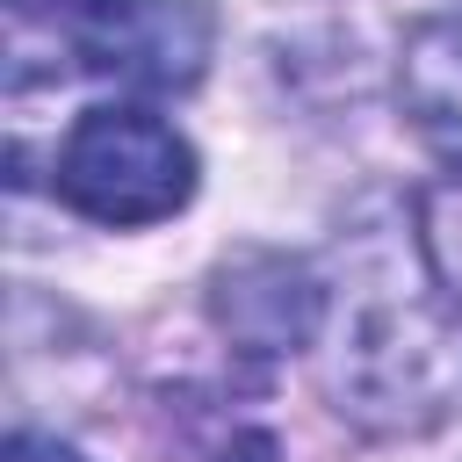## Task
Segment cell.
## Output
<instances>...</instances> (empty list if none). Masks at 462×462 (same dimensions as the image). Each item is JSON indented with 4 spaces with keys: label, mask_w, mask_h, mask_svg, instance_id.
I'll return each mask as SVG.
<instances>
[{
    "label": "cell",
    "mask_w": 462,
    "mask_h": 462,
    "mask_svg": "<svg viewBox=\"0 0 462 462\" xmlns=\"http://www.w3.org/2000/svg\"><path fill=\"white\" fill-rule=\"evenodd\" d=\"M397 116L462 180V7H440L397 43Z\"/></svg>",
    "instance_id": "obj_5"
},
{
    "label": "cell",
    "mask_w": 462,
    "mask_h": 462,
    "mask_svg": "<svg viewBox=\"0 0 462 462\" xmlns=\"http://www.w3.org/2000/svg\"><path fill=\"white\" fill-rule=\"evenodd\" d=\"M166 426H173V462H282V440L267 419H245L202 390L166 397Z\"/></svg>",
    "instance_id": "obj_6"
},
{
    "label": "cell",
    "mask_w": 462,
    "mask_h": 462,
    "mask_svg": "<svg viewBox=\"0 0 462 462\" xmlns=\"http://www.w3.org/2000/svg\"><path fill=\"white\" fill-rule=\"evenodd\" d=\"M0 462H87L72 440H58V433H36V426H14L7 433V448H0Z\"/></svg>",
    "instance_id": "obj_7"
},
{
    "label": "cell",
    "mask_w": 462,
    "mask_h": 462,
    "mask_svg": "<svg viewBox=\"0 0 462 462\" xmlns=\"http://www.w3.org/2000/svg\"><path fill=\"white\" fill-rule=\"evenodd\" d=\"M332 318V282L303 253L274 245H238L209 274V325L245 354V361H289L325 339Z\"/></svg>",
    "instance_id": "obj_4"
},
{
    "label": "cell",
    "mask_w": 462,
    "mask_h": 462,
    "mask_svg": "<svg viewBox=\"0 0 462 462\" xmlns=\"http://www.w3.org/2000/svg\"><path fill=\"white\" fill-rule=\"evenodd\" d=\"M195 144L144 101H94L51 152V195L108 231L166 224L195 202Z\"/></svg>",
    "instance_id": "obj_3"
},
{
    "label": "cell",
    "mask_w": 462,
    "mask_h": 462,
    "mask_svg": "<svg viewBox=\"0 0 462 462\" xmlns=\"http://www.w3.org/2000/svg\"><path fill=\"white\" fill-rule=\"evenodd\" d=\"M325 397L375 440L462 419V289L440 274L419 195H361L332 238Z\"/></svg>",
    "instance_id": "obj_1"
},
{
    "label": "cell",
    "mask_w": 462,
    "mask_h": 462,
    "mask_svg": "<svg viewBox=\"0 0 462 462\" xmlns=\"http://www.w3.org/2000/svg\"><path fill=\"white\" fill-rule=\"evenodd\" d=\"M209 51L217 14L202 0H7V116L58 87L188 94Z\"/></svg>",
    "instance_id": "obj_2"
}]
</instances>
